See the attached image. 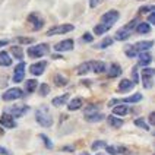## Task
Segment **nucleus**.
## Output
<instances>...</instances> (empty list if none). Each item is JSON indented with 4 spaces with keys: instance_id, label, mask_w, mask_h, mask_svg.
<instances>
[{
    "instance_id": "nucleus-1",
    "label": "nucleus",
    "mask_w": 155,
    "mask_h": 155,
    "mask_svg": "<svg viewBox=\"0 0 155 155\" xmlns=\"http://www.w3.org/2000/svg\"><path fill=\"white\" fill-rule=\"evenodd\" d=\"M35 120L43 127H51L53 126V117L50 114V110L47 105H40L35 111Z\"/></svg>"
},
{
    "instance_id": "nucleus-2",
    "label": "nucleus",
    "mask_w": 155,
    "mask_h": 155,
    "mask_svg": "<svg viewBox=\"0 0 155 155\" xmlns=\"http://www.w3.org/2000/svg\"><path fill=\"white\" fill-rule=\"evenodd\" d=\"M152 45H154V41H140V43H136L133 45H127L124 48V53L129 59H133V57H138V54H140V53L148 51Z\"/></svg>"
},
{
    "instance_id": "nucleus-3",
    "label": "nucleus",
    "mask_w": 155,
    "mask_h": 155,
    "mask_svg": "<svg viewBox=\"0 0 155 155\" xmlns=\"http://www.w3.org/2000/svg\"><path fill=\"white\" fill-rule=\"evenodd\" d=\"M26 53H28V56H29L31 59H40V57H43V56L50 53V47H48V44L31 45V47L26 50Z\"/></svg>"
},
{
    "instance_id": "nucleus-4",
    "label": "nucleus",
    "mask_w": 155,
    "mask_h": 155,
    "mask_svg": "<svg viewBox=\"0 0 155 155\" xmlns=\"http://www.w3.org/2000/svg\"><path fill=\"white\" fill-rule=\"evenodd\" d=\"M138 25V19H133V21H130L127 25H124L123 28H120L117 32H116V40L117 41H124V40H127L132 34V31L135 29V26Z\"/></svg>"
},
{
    "instance_id": "nucleus-5",
    "label": "nucleus",
    "mask_w": 155,
    "mask_h": 155,
    "mask_svg": "<svg viewBox=\"0 0 155 155\" xmlns=\"http://www.w3.org/2000/svg\"><path fill=\"white\" fill-rule=\"evenodd\" d=\"M119 18H120V13L117 10H108L101 16V22L100 24H103V25H105L107 28L111 29V26L119 21Z\"/></svg>"
},
{
    "instance_id": "nucleus-6",
    "label": "nucleus",
    "mask_w": 155,
    "mask_h": 155,
    "mask_svg": "<svg viewBox=\"0 0 155 155\" xmlns=\"http://www.w3.org/2000/svg\"><path fill=\"white\" fill-rule=\"evenodd\" d=\"M75 26L72 24H63V25H56L51 26L48 31H47V35L48 37H53V35H60V34H68L70 31H73Z\"/></svg>"
},
{
    "instance_id": "nucleus-7",
    "label": "nucleus",
    "mask_w": 155,
    "mask_h": 155,
    "mask_svg": "<svg viewBox=\"0 0 155 155\" xmlns=\"http://www.w3.org/2000/svg\"><path fill=\"white\" fill-rule=\"evenodd\" d=\"M140 79H142V84H143V86L147 89L152 88V85H154V69L143 68L142 73H140Z\"/></svg>"
},
{
    "instance_id": "nucleus-8",
    "label": "nucleus",
    "mask_w": 155,
    "mask_h": 155,
    "mask_svg": "<svg viewBox=\"0 0 155 155\" xmlns=\"http://www.w3.org/2000/svg\"><path fill=\"white\" fill-rule=\"evenodd\" d=\"M22 97H24V91L21 88H10L2 95L3 101H13V100H19Z\"/></svg>"
},
{
    "instance_id": "nucleus-9",
    "label": "nucleus",
    "mask_w": 155,
    "mask_h": 155,
    "mask_svg": "<svg viewBox=\"0 0 155 155\" xmlns=\"http://www.w3.org/2000/svg\"><path fill=\"white\" fill-rule=\"evenodd\" d=\"M28 22L31 24V26H32V29L34 31H40L41 28L44 26V21L43 18L40 16L38 13H29V16H28Z\"/></svg>"
},
{
    "instance_id": "nucleus-10",
    "label": "nucleus",
    "mask_w": 155,
    "mask_h": 155,
    "mask_svg": "<svg viewBox=\"0 0 155 155\" xmlns=\"http://www.w3.org/2000/svg\"><path fill=\"white\" fill-rule=\"evenodd\" d=\"M0 126L6 127V129H15L16 127V121H15V119L9 113H3L0 116Z\"/></svg>"
},
{
    "instance_id": "nucleus-11",
    "label": "nucleus",
    "mask_w": 155,
    "mask_h": 155,
    "mask_svg": "<svg viewBox=\"0 0 155 155\" xmlns=\"http://www.w3.org/2000/svg\"><path fill=\"white\" fill-rule=\"evenodd\" d=\"M25 61H21L19 64H18L15 70H13V82L15 84H19V82H22L24 81V76H25Z\"/></svg>"
},
{
    "instance_id": "nucleus-12",
    "label": "nucleus",
    "mask_w": 155,
    "mask_h": 155,
    "mask_svg": "<svg viewBox=\"0 0 155 155\" xmlns=\"http://www.w3.org/2000/svg\"><path fill=\"white\" fill-rule=\"evenodd\" d=\"M28 110H29L28 105H13V107L6 108V113H9L12 117H22Z\"/></svg>"
},
{
    "instance_id": "nucleus-13",
    "label": "nucleus",
    "mask_w": 155,
    "mask_h": 155,
    "mask_svg": "<svg viewBox=\"0 0 155 155\" xmlns=\"http://www.w3.org/2000/svg\"><path fill=\"white\" fill-rule=\"evenodd\" d=\"M47 68V61H37L34 64H31V68H29V72L34 75V76H41L44 73V70Z\"/></svg>"
},
{
    "instance_id": "nucleus-14",
    "label": "nucleus",
    "mask_w": 155,
    "mask_h": 155,
    "mask_svg": "<svg viewBox=\"0 0 155 155\" xmlns=\"http://www.w3.org/2000/svg\"><path fill=\"white\" fill-rule=\"evenodd\" d=\"M73 40H63V41H60L59 44H56L54 45V50L56 51H70L72 48H73Z\"/></svg>"
},
{
    "instance_id": "nucleus-15",
    "label": "nucleus",
    "mask_w": 155,
    "mask_h": 155,
    "mask_svg": "<svg viewBox=\"0 0 155 155\" xmlns=\"http://www.w3.org/2000/svg\"><path fill=\"white\" fill-rule=\"evenodd\" d=\"M138 66H142V68H148V64L152 61V54L148 51H143L140 53V54H138Z\"/></svg>"
},
{
    "instance_id": "nucleus-16",
    "label": "nucleus",
    "mask_w": 155,
    "mask_h": 155,
    "mask_svg": "<svg viewBox=\"0 0 155 155\" xmlns=\"http://www.w3.org/2000/svg\"><path fill=\"white\" fill-rule=\"evenodd\" d=\"M130 111L129 105H126V104H119V105H114L113 107V116H126L127 113Z\"/></svg>"
},
{
    "instance_id": "nucleus-17",
    "label": "nucleus",
    "mask_w": 155,
    "mask_h": 155,
    "mask_svg": "<svg viewBox=\"0 0 155 155\" xmlns=\"http://www.w3.org/2000/svg\"><path fill=\"white\" fill-rule=\"evenodd\" d=\"M121 75V68L117 64V63H111L110 64V68L107 69V76L113 79V78H117Z\"/></svg>"
},
{
    "instance_id": "nucleus-18",
    "label": "nucleus",
    "mask_w": 155,
    "mask_h": 155,
    "mask_svg": "<svg viewBox=\"0 0 155 155\" xmlns=\"http://www.w3.org/2000/svg\"><path fill=\"white\" fill-rule=\"evenodd\" d=\"M91 70L94 73H104L107 70V64L104 61H100V60H95V61H91Z\"/></svg>"
},
{
    "instance_id": "nucleus-19",
    "label": "nucleus",
    "mask_w": 155,
    "mask_h": 155,
    "mask_svg": "<svg viewBox=\"0 0 155 155\" xmlns=\"http://www.w3.org/2000/svg\"><path fill=\"white\" fill-rule=\"evenodd\" d=\"M82 105H84V100H82L81 97H76V98H73V100L68 104V108H69V111H76Z\"/></svg>"
},
{
    "instance_id": "nucleus-20",
    "label": "nucleus",
    "mask_w": 155,
    "mask_h": 155,
    "mask_svg": "<svg viewBox=\"0 0 155 155\" xmlns=\"http://www.w3.org/2000/svg\"><path fill=\"white\" fill-rule=\"evenodd\" d=\"M133 86H135V84H133L130 79H121L120 84H119V91H120V92H127Z\"/></svg>"
},
{
    "instance_id": "nucleus-21",
    "label": "nucleus",
    "mask_w": 155,
    "mask_h": 155,
    "mask_svg": "<svg viewBox=\"0 0 155 155\" xmlns=\"http://www.w3.org/2000/svg\"><path fill=\"white\" fill-rule=\"evenodd\" d=\"M135 31L138 34H149L151 32V25L148 22H138V25L135 26Z\"/></svg>"
},
{
    "instance_id": "nucleus-22",
    "label": "nucleus",
    "mask_w": 155,
    "mask_h": 155,
    "mask_svg": "<svg viewBox=\"0 0 155 155\" xmlns=\"http://www.w3.org/2000/svg\"><path fill=\"white\" fill-rule=\"evenodd\" d=\"M68 100H69V94H63V95H60V97L53 98L51 104L54 107H61V105H64V104L68 103Z\"/></svg>"
},
{
    "instance_id": "nucleus-23",
    "label": "nucleus",
    "mask_w": 155,
    "mask_h": 155,
    "mask_svg": "<svg viewBox=\"0 0 155 155\" xmlns=\"http://www.w3.org/2000/svg\"><path fill=\"white\" fill-rule=\"evenodd\" d=\"M107 123H108L111 127H116V129H119V127L123 126V120L119 119L117 116H108V117H107Z\"/></svg>"
},
{
    "instance_id": "nucleus-24",
    "label": "nucleus",
    "mask_w": 155,
    "mask_h": 155,
    "mask_svg": "<svg viewBox=\"0 0 155 155\" xmlns=\"http://www.w3.org/2000/svg\"><path fill=\"white\" fill-rule=\"evenodd\" d=\"M140 100H142V94L136 92V94H133L132 97H127V98H123V100H120V104H121V103H126V104H135V103H139Z\"/></svg>"
},
{
    "instance_id": "nucleus-25",
    "label": "nucleus",
    "mask_w": 155,
    "mask_h": 155,
    "mask_svg": "<svg viewBox=\"0 0 155 155\" xmlns=\"http://www.w3.org/2000/svg\"><path fill=\"white\" fill-rule=\"evenodd\" d=\"M37 86H38V82H37L35 79L25 81V92H26V94H31V92H34L35 89H37Z\"/></svg>"
},
{
    "instance_id": "nucleus-26",
    "label": "nucleus",
    "mask_w": 155,
    "mask_h": 155,
    "mask_svg": "<svg viewBox=\"0 0 155 155\" xmlns=\"http://www.w3.org/2000/svg\"><path fill=\"white\" fill-rule=\"evenodd\" d=\"M10 51H12V54H13L15 59L22 60V57H24V50H22V47H19V45H12V47H10Z\"/></svg>"
},
{
    "instance_id": "nucleus-27",
    "label": "nucleus",
    "mask_w": 155,
    "mask_h": 155,
    "mask_svg": "<svg viewBox=\"0 0 155 155\" xmlns=\"http://www.w3.org/2000/svg\"><path fill=\"white\" fill-rule=\"evenodd\" d=\"M85 120L89 121V123H97V121L104 120V114H101V113H94V114L85 116Z\"/></svg>"
},
{
    "instance_id": "nucleus-28",
    "label": "nucleus",
    "mask_w": 155,
    "mask_h": 155,
    "mask_svg": "<svg viewBox=\"0 0 155 155\" xmlns=\"http://www.w3.org/2000/svg\"><path fill=\"white\" fill-rule=\"evenodd\" d=\"M12 64V57H9L6 51L0 53V66H10Z\"/></svg>"
},
{
    "instance_id": "nucleus-29",
    "label": "nucleus",
    "mask_w": 155,
    "mask_h": 155,
    "mask_svg": "<svg viewBox=\"0 0 155 155\" xmlns=\"http://www.w3.org/2000/svg\"><path fill=\"white\" fill-rule=\"evenodd\" d=\"M84 113H85V116L94 114V113H100V105H97V104H89V105H86L85 108H84Z\"/></svg>"
},
{
    "instance_id": "nucleus-30",
    "label": "nucleus",
    "mask_w": 155,
    "mask_h": 155,
    "mask_svg": "<svg viewBox=\"0 0 155 155\" xmlns=\"http://www.w3.org/2000/svg\"><path fill=\"white\" fill-rule=\"evenodd\" d=\"M78 75H85L88 72H91V61H85V63H82L79 68H78Z\"/></svg>"
},
{
    "instance_id": "nucleus-31",
    "label": "nucleus",
    "mask_w": 155,
    "mask_h": 155,
    "mask_svg": "<svg viewBox=\"0 0 155 155\" xmlns=\"http://www.w3.org/2000/svg\"><path fill=\"white\" fill-rule=\"evenodd\" d=\"M111 44H113V38H111V37H105L101 43H98L97 45H95V48H100V50H101V48H107V47H110Z\"/></svg>"
},
{
    "instance_id": "nucleus-32",
    "label": "nucleus",
    "mask_w": 155,
    "mask_h": 155,
    "mask_svg": "<svg viewBox=\"0 0 155 155\" xmlns=\"http://www.w3.org/2000/svg\"><path fill=\"white\" fill-rule=\"evenodd\" d=\"M54 84L57 86H64V85H68V79L63 76V75H54Z\"/></svg>"
},
{
    "instance_id": "nucleus-33",
    "label": "nucleus",
    "mask_w": 155,
    "mask_h": 155,
    "mask_svg": "<svg viewBox=\"0 0 155 155\" xmlns=\"http://www.w3.org/2000/svg\"><path fill=\"white\" fill-rule=\"evenodd\" d=\"M107 147V142L105 140H95L94 143H92V151H98L100 148H105Z\"/></svg>"
},
{
    "instance_id": "nucleus-34",
    "label": "nucleus",
    "mask_w": 155,
    "mask_h": 155,
    "mask_svg": "<svg viewBox=\"0 0 155 155\" xmlns=\"http://www.w3.org/2000/svg\"><path fill=\"white\" fill-rule=\"evenodd\" d=\"M38 91H40V95H41V97H45V95H48V92H50V86L47 85V84H41Z\"/></svg>"
},
{
    "instance_id": "nucleus-35",
    "label": "nucleus",
    "mask_w": 155,
    "mask_h": 155,
    "mask_svg": "<svg viewBox=\"0 0 155 155\" xmlns=\"http://www.w3.org/2000/svg\"><path fill=\"white\" fill-rule=\"evenodd\" d=\"M135 124L143 130H149V126L147 124V121L143 120V119H136V120H135Z\"/></svg>"
},
{
    "instance_id": "nucleus-36",
    "label": "nucleus",
    "mask_w": 155,
    "mask_h": 155,
    "mask_svg": "<svg viewBox=\"0 0 155 155\" xmlns=\"http://www.w3.org/2000/svg\"><path fill=\"white\" fill-rule=\"evenodd\" d=\"M40 138H41V140L44 142V145H45V148H48V149H53V142L50 140V139L47 138L44 133H40Z\"/></svg>"
},
{
    "instance_id": "nucleus-37",
    "label": "nucleus",
    "mask_w": 155,
    "mask_h": 155,
    "mask_svg": "<svg viewBox=\"0 0 155 155\" xmlns=\"http://www.w3.org/2000/svg\"><path fill=\"white\" fill-rule=\"evenodd\" d=\"M16 43H21V44H32L34 43V38H28V37H18L15 38Z\"/></svg>"
},
{
    "instance_id": "nucleus-38",
    "label": "nucleus",
    "mask_w": 155,
    "mask_h": 155,
    "mask_svg": "<svg viewBox=\"0 0 155 155\" xmlns=\"http://www.w3.org/2000/svg\"><path fill=\"white\" fill-rule=\"evenodd\" d=\"M82 41H84V43H92V41H94V35L89 34V32H85L84 37H82Z\"/></svg>"
},
{
    "instance_id": "nucleus-39",
    "label": "nucleus",
    "mask_w": 155,
    "mask_h": 155,
    "mask_svg": "<svg viewBox=\"0 0 155 155\" xmlns=\"http://www.w3.org/2000/svg\"><path fill=\"white\" fill-rule=\"evenodd\" d=\"M132 76H133V84H138L139 82V75H138V66H135L133 68V70H132Z\"/></svg>"
},
{
    "instance_id": "nucleus-40",
    "label": "nucleus",
    "mask_w": 155,
    "mask_h": 155,
    "mask_svg": "<svg viewBox=\"0 0 155 155\" xmlns=\"http://www.w3.org/2000/svg\"><path fill=\"white\" fill-rule=\"evenodd\" d=\"M105 149H107V152H108L110 155H117V148H116V147L107 145V147H105Z\"/></svg>"
},
{
    "instance_id": "nucleus-41",
    "label": "nucleus",
    "mask_w": 155,
    "mask_h": 155,
    "mask_svg": "<svg viewBox=\"0 0 155 155\" xmlns=\"http://www.w3.org/2000/svg\"><path fill=\"white\" fill-rule=\"evenodd\" d=\"M152 10H155L154 6H143V8L139 9V13H148V12H152Z\"/></svg>"
},
{
    "instance_id": "nucleus-42",
    "label": "nucleus",
    "mask_w": 155,
    "mask_h": 155,
    "mask_svg": "<svg viewBox=\"0 0 155 155\" xmlns=\"http://www.w3.org/2000/svg\"><path fill=\"white\" fill-rule=\"evenodd\" d=\"M148 24H155V12L154 10L148 15Z\"/></svg>"
},
{
    "instance_id": "nucleus-43",
    "label": "nucleus",
    "mask_w": 155,
    "mask_h": 155,
    "mask_svg": "<svg viewBox=\"0 0 155 155\" xmlns=\"http://www.w3.org/2000/svg\"><path fill=\"white\" fill-rule=\"evenodd\" d=\"M101 2H103V0H89V6L94 9V8H97V6H98Z\"/></svg>"
},
{
    "instance_id": "nucleus-44",
    "label": "nucleus",
    "mask_w": 155,
    "mask_h": 155,
    "mask_svg": "<svg viewBox=\"0 0 155 155\" xmlns=\"http://www.w3.org/2000/svg\"><path fill=\"white\" fill-rule=\"evenodd\" d=\"M149 124H152V126L155 124V113H151V114H149Z\"/></svg>"
},
{
    "instance_id": "nucleus-45",
    "label": "nucleus",
    "mask_w": 155,
    "mask_h": 155,
    "mask_svg": "<svg viewBox=\"0 0 155 155\" xmlns=\"http://www.w3.org/2000/svg\"><path fill=\"white\" fill-rule=\"evenodd\" d=\"M0 154L2 155H10V152H9L6 148H3V147H0Z\"/></svg>"
},
{
    "instance_id": "nucleus-46",
    "label": "nucleus",
    "mask_w": 155,
    "mask_h": 155,
    "mask_svg": "<svg viewBox=\"0 0 155 155\" xmlns=\"http://www.w3.org/2000/svg\"><path fill=\"white\" fill-rule=\"evenodd\" d=\"M63 151H66V152H73V151H75V148L73 147H64L63 148Z\"/></svg>"
},
{
    "instance_id": "nucleus-47",
    "label": "nucleus",
    "mask_w": 155,
    "mask_h": 155,
    "mask_svg": "<svg viewBox=\"0 0 155 155\" xmlns=\"http://www.w3.org/2000/svg\"><path fill=\"white\" fill-rule=\"evenodd\" d=\"M8 44H9L8 40H0V48H2L3 45H8Z\"/></svg>"
},
{
    "instance_id": "nucleus-48",
    "label": "nucleus",
    "mask_w": 155,
    "mask_h": 155,
    "mask_svg": "<svg viewBox=\"0 0 155 155\" xmlns=\"http://www.w3.org/2000/svg\"><path fill=\"white\" fill-rule=\"evenodd\" d=\"M81 155H89V154H88V152H82V154H81Z\"/></svg>"
},
{
    "instance_id": "nucleus-49",
    "label": "nucleus",
    "mask_w": 155,
    "mask_h": 155,
    "mask_svg": "<svg viewBox=\"0 0 155 155\" xmlns=\"http://www.w3.org/2000/svg\"><path fill=\"white\" fill-rule=\"evenodd\" d=\"M97 155H104V154H97Z\"/></svg>"
}]
</instances>
